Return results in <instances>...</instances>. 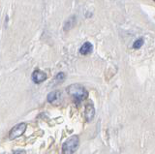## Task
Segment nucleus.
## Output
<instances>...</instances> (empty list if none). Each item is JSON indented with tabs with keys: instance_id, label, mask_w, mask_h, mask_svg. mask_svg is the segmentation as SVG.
Masks as SVG:
<instances>
[{
	"instance_id": "423d86ee",
	"label": "nucleus",
	"mask_w": 155,
	"mask_h": 154,
	"mask_svg": "<svg viewBox=\"0 0 155 154\" xmlns=\"http://www.w3.org/2000/svg\"><path fill=\"white\" fill-rule=\"evenodd\" d=\"M48 103H56L57 101H59L60 98H61V92L60 91H58V90H55V91H52V92L51 93H48Z\"/></svg>"
},
{
	"instance_id": "9b49d317",
	"label": "nucleus",
	"mask_w": 155,
	"mask_h": 154,
	"mask_svg": "<svg viewBox=\"0 0 155 154\" xmlns=\"http://www.w3.org/2000/svg\"><path fill=\"white\" fill-rule=\"evenodd\" d=\"M14 154H26V152L23 149H17V150L14 151Z\"/></svg>"
},
{
	"instance_id": "f257e3e1",
	"label": "nucleus",
	"mask_w": 155,
	"mask_h": 154,
	"mask_svg": "<svg viewBox=\"0 0 155 154\" xmlns=\"http://www.w3.org/2000/svg\"><path fill=\"white\" fill-rule=\"evenodd\" d=\"M67 92L71 97L75 100L76 103H81L88 97V92L84 86L79 84H71L67 87Z\"/></svg>"
},
{
	"instance_id": "1a4fd4ad",
	"label": "nucleus",
	"mask_w": 155,
	"mask_h": 154,
	"mask_svg": "<svg viewBox=\"0 0 155 154\" xmlns=\"http://www.w3.org/2000/svg\"><path fill=\"white\" fill-rule=\"evenodd\" d=\"M66 79V75L65 73H63V72H61V73H58L55 78H54V81L55 84H59V83H62V81H64Z\"/></svg>"
},
{
	"instance_id": "7ed1b4c3",
	"label": "nucleus",
	"mask_w": 155,
	"mask_h": 154,
	"mask_svg": "<svg viewBox=\"0 0 155 154\" xmlns=\"http://www.w3.org/2000/svg\"><path fill=\"white\" fill-rule=\"evenodd\" d=\"M26 130V124L25 123H19L18 125H16L14 128H12V130L10 131L9 134V139H15L18 137L22 136Z\"/></svg>"
},
{
	"instance_id": "6e6552de",
	"label": "nucleus",
	"mask_w": 155,
	"mask_h": 154,
	"mask_svg": "<svg viewBox=\"0 0 155 154\" xmlns=\"http://www.w3.org/2000/svg\"><path fill=\"white\" fill-rule=\"evenodd\" d=\"M75 23H76V17L75 16H73L71 17L69 20H68L66 22H65V25H64V29L67 30V29H70V28H72L73 26L75 25Z\"/></svg>"
},
{
	"instance_id": "20e7f679",
	"label": "nucleus",
	"mask_w": 155,
	"mask_h": 154,
	"mask_svg": "<svg viewBox=\"0 0 155 154\" xmlns=\"http://www.w3.org/2000/svg\"><path fill=\"white\" fill-rule=\"evenodd\" d=\"M31 79L33 80V83L35 84H41L43 81H45L47 80V75L45 72H43L41 70H35L32 73Z\"/></svg>"
},
{
	"instance_id": "f03ea898",
	"label": "nucleus",
	"mask_w": 155,
	"mask_h": 154,
	"mask_svg": "<svg viewBox=\"0 0 155 154\" xmlns=\"http://www.w3.org/2000/svg\"><path fill=\"white\" fill-rule=\"evenodd\" d=\"M79 147V137L72 136L62 144V153L63 154H73L77 151Z\"/></svg>"
},
{
	"instance_id": "39448f33",
	"label": "nucleus",
	"mask_w": 155,
	"mask_h": 154,
	"mask_svg": "<svg viewBox=\"0 0 155 154\" xmlns=\"http://www.w3.org/2000/svg\"><path fill=\"white\" fill-rule=\"evenodd\" d=\"M84 116H85L86 121H88V122L91 121V120L94 118V116H95V108H94L93 104H91V103L86 104L85 110H84Z\"/></svg>"
},
{
	"instance_id": "0eeeda50",
	"label": "nucleus",
	"mask_w": 155,
	"mask_h": 154,
	"mask_svg": "<svg viewBox=\"0 0 155 154\" xmlns=\"http://www.w3.org/2000/svg\"><path fill=\"white\" fill-rule=\"evenodd\" d=\"M92 51H93V46L90 42H85L84 45L81 47L80 49V54L82 55H87V54H90Z\"/></svg>"
},
{
	"instance_id": "9d476101",
	"label": "nucleus",
	"mask_w": 155,
	"mask_h": 154,
	"mask_svg": "<svg viewBox=\"0 0 155 154\" xmlns=\"http://www.w3.org/2000/svg\"><path fill=\"white\" fill-rule=\"evenodd\" d=\"M143 43H144V41H143V38H140V39L136 40V41L134 42V44H133V48H134L135 50H139V49H140V48L143 47Z\"/></svg>"
}]
</instances>
